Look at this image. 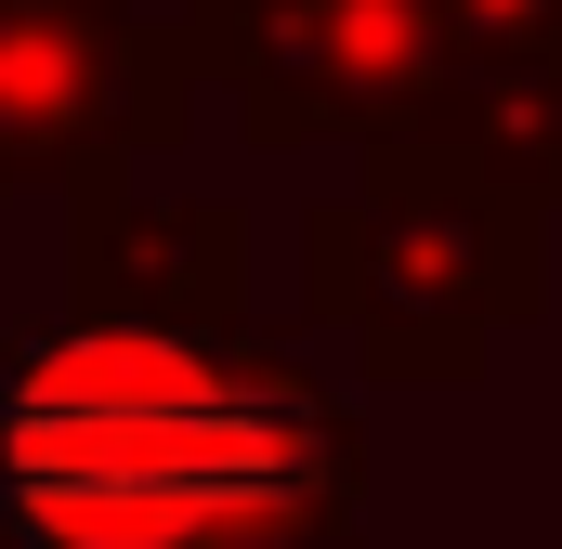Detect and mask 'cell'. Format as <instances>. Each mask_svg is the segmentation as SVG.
Returning a JSON list of instances; mask_svg holds the SVG:
<instances>
[{"label": "cell", "instance_id": "1", "mask_svg": "<svg viewBox=\"0 0 562 549\" xmlns=\"http://www.w3.org/2000/svg\"><path fill=\"white\" fill-rule=\"evenodd\" d=\"M0 511L26 549H353L367 418L249 327H53L0 393Z\"/></svg>", "mask_w": 562, "mask_h": 549}, {"label": "cell", "instance_id": "2", "mask_svg": "<svg viewBox=\"0 0 562 549\" xmlns=\"http://www.w3.org/2000/svg\"><path fill=\"white\" fill-rule=\"evenodd\" d=\"M301 314L393 393H471L484 354L550 314V210L445 144H380L301 210Z\"/></svg>", "mask_w": 562, "mask_h": 549}, {"label": "cell", "instance_id": "3", "mask_svg": "<svg viewBox=\"0 0 562 549\" xmlns=\"http://www.w3.org/2000/svg\"><path fill=\"white\" fill-rule=\"evenodd\" d=\"M196 79L236 92L262 157L301 144H445L458 119V40L445 0H183L170 13Z\"/></svg>", "mask_w": 562, "mask_h": 549}, {"label": "cell", "instance_id": "4", "mask_svg": "<svg viewBox=\"0 0 562 549\" xmlns=\"http://www.w3.org/2000/svg\"><path fill=\"white\" fill-rule=\"evenodd\" d=\"M196 53L144 0H0V197L105 183L196 132Z\"/></svg>", "mask_w": 562, "mask_h": 549}, {"label": "cell", "instance_id": "5", "mask_svg": "<svg viewBox=\"0 0 562 549\" xmlns=\"http://www.w3.org/2000/svg\"><path fill=\"white\" fill-rule=\"evenodd\" d=\"M66 327H144V340H236L249 327V210L170 197V183H66Z\"/></svg>", "mask_w": 562, "mask_h": 549}, {"label": "cell", "instance_id": "6", "mask_svg": "<svg viewBox=\"0 0 562 549\" xmlns=\"http://www.w3.org/2000/svg\"><path fill=\"white\" fill-rule=\"evenodd\" d=\"M445 40L458 66H524V53H562V0H445Z\"/></svg>", "mask_w": 562, "mask_h": 549}]
</instances>
